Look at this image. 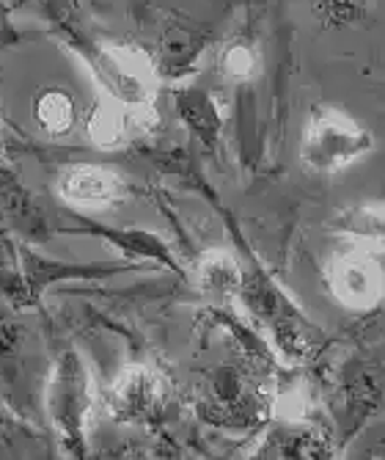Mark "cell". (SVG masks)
<instances>
[{"label":"cell","mask_w":385,"mask_h":460,"mask_svg":"<svg viewBox=\"0 0 385 460\" xmlns=\"http://www.w3.org/2000/svg\"><path fill=\"white\" fill-rule=\"evenodd\" d=\"M130 119L133 113L124 105H118L110 97H102L97 102V108L89 116V138L100 146V149H113L116 144H121L127 138V130H130Z\"/></svg>","instance_id":"obj_9"},{"label":"cell","mask_w":385,"mask_h":460,"mask_svg":"<svg viewBox=\"0 0 385 460\" xmlns=\"http://www.w3.org/2000/svg\"><path fill=\"white\" fill-rule=\"evenodd\" d=\"M374 149V141L366 128L347 113L319 108L309 124L301 141L303 165L314 174H336L350 169L353 163L366 157Z\"/></svg>","instance_id":"obj_1"},{"label":"cell","mask_w":385,"mask_h":460,"mask_svg":"<svg viewBox=\"0 0 385 460\" xmlns=\"http://www.w3.org/2000/svg\"><path fill=\"white\" fill-rule=\"evenodd\" d=\"M48 408L58 436L64 438V447L80 455L85 416H89L92 408V392H89V372H85L83 361L74 353L61 356L53 372L48 389Z\"/></svg>","instance_id":"obj_2"},{"label":"cell","mask_w":385,"mask_h":460,"mask_svg":"<svg viewBox=\"0 0 385 460\" xmlns=\"http://www.w3.org/2000/svg\"><path fill=\"white\" fill-rule=\"evenodd\" d=\"M198 281H201V289L209 298L226 301L242 287V273H240L232 254H226V251H215V254H206L201 260Z\"/></svg>","instance_id":"obj_8"},{"label":"cell","mask_w":385,"mask_h":460,"mask_svg":"<svg viewBox=\"0 0 385 460\" xmlns=\"http://www.w3.org/2000/svg\"><path fill=\"white\" fill-rule=\"evenodd\" d=\"M328 287L341 306L366 312L385 296V270L372 251H347V254L333 257L328 268Z\"/></svg>","instance_id":"obj_4"},{"label":"cell","mask_w":385,"mask_h":460,"mask_svg":"<svg viewBox=\"0 0 385 460\" xmlns=\"http://www.w3.org/2000/svg\"><path fill=\"white\" fill-rule=\"evenodd\" d=\"M256 66H259V61L248 45H232L221 58V69L232 80H250L256 75Z\"/></svg>","instance_id":"obj_11"},{"label":"cell","mask_w":385,"mask_h":460,"mask_svg":"<svg viewBox=\"0 0 385 460\" xmlns=\"http://www.w3.org/2000/svg\"><path fill=\"white\" fill-rule=\"evenodd\" d=\"M58 196L80 210H102L124 196V180L105 165H72L58 180Z\"/></svg>","instance_id":"obj_6"},{"label":"cell","mask_w":385,"mask_h":460,"mask_svg":"<svg viewBox=\"0 0 385 460\" xmlns=\"http://www.w3.org/2000/svg\"><path fill=\"white\" fill-rule=\"evenodd\" d=\"M97 77L105 89V97L124 105L133 116L152 111L157 77L144 53L133 48H105L97 56Z\"/></svg>","instance_id":"obj_3"},{"label":"cell","mask_w":385,"mask_h":460,"mask_svg":"<svg viewBox=\"0 0 385 460\" xmlns=\"http://www.w3.org/2000/svg\"><path fill=\"white\" fill-rule=\"evenodd\" d=\"M333 229L372 254H385V204L347 207L336 216Z\"/></svg>","instance_id":"obj_7"},{"label":"cell","mask_w":385,"mask_h":460,"mask_svg":"<svg viewBox=\"0 0 385 460\" xmlns=\"http://www.w3.org/2000/svg\"><path fill=\"white\" fill-rule=\"evenodd\" d=\"M0 152H4V138H0Z\"/></svg>","instance_id":"obj_12"},{"label":"cell","mask_w":385,"mask_h":460,"mask_svg":"<svg viewBox=\"0 0 385 460\" xmlns=\"http://www.w3.org/2000/svg\"><path fill=\"white\" fill-rule=\"evenodd\" d=\"M33 116L45 133L64 136L74 128V102L64 89H48L36 97Z\"/></svg>","instance_id":"obj_10"},{"label":"cell","mask_w":385,"mask_h":460,"mask_svg":"<svg viewBox=\"0 0 385 460\" xmlns=\"http://www.w3.org/2000/svg\"><path fill=\"white\" fill-rule=\"evenodd\" d=\"M165 394H168V386L160 372L149 367H130L116 378L108 394V402L116 420L141 422V420H149L152 413H157V408L165 402Z\"/></svg>","instance_id":"obj_5"}]
</instances>
